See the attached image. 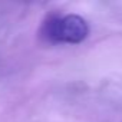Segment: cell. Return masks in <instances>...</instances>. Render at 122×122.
Returning <instances> with one entry per match:
<instances>
[{
    "label": "cell",
    "instance_id": "1",
    "mask_svg": "<svg viewBox=\"0 0 122 122\" xmlns=\"http://www.w3.org/2000/svg\"><path fill=\"white\" fill-rule=\"evenodd\" d=\"M89 33L88 23L78 15H68L60 17L57 25V42L81 43Z\"/></svg>",
    "mask_w": 122,
    "mask_h": 122
}]
</instances>
